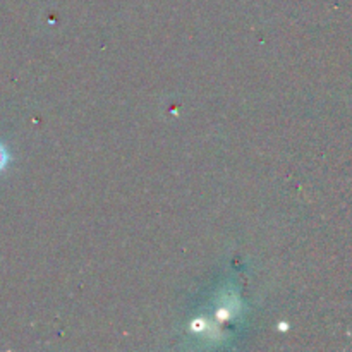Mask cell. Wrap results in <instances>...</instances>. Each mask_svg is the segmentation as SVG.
<instances>
[{"mask_svg":"<svg viewBox=\"0 0 352 352\" xmlns=\"http://www.w3.org/2000/svg\"><path fill=\"white\" fill-rule=\"evenodd\" d=\"M7 162H9V155H7L6 148H3L2 144H0V170H2V168L6 167Z\"/></svg>","mask_w":352,"mask_h":352,"instance_id":"obj_1","label":"cell"}]
</instances>
